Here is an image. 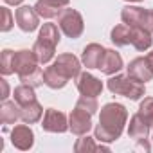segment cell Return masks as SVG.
<instances>
[{"label":"cell","instance_id":"obj_1","mask_svg":"<svg viewBox=\"0 0 153 153\" xmlns=\"http://www.w3.org/2000/svg\"><path fill=\"white\" fill-rule=\"evenodd\" d=\"M128 112L121 103H106L99 114V124L94 128V137L99 142H114L121 137Z\"/></svg>","mask_w":153,"mask_h":153},{"label":"cell","instance_id":"obj_2","mask_svg":"<svg viewBox=\"0 0 153 153\" xmlns=\"http://www.w3.org/2000/svg\"><path fill=\"white\" fill-rule=\"evenodd\" d=\"M81 74V61L70 52L59 54L52 65L43 70V81L49 88L58 90L63 88L70 79L78 78Z\"/></svg>","mask_w":153,"mask_h":153},{"label":"cell","instance_id":"obj_3","mask_svg":"<svg viewBox=\"0 0 153 153\" xmlns=\"http://www.w3.org/2000/svg\"><path fill=\"white\" fill-rule=\"evenodd\" d=\"M40 59L36 58L34 51L31 49H22L13 54V68L15 74H18V78L22 83H27L31 87H40L43 85V70L40 68Z\"/></svg>","mask_w":153,"mask_h":153},{"label":"cell","instance_id":"obj_4","mask_svg":"<svg viewBox=\"0 0 153 153\" xmlns=\"http://www.w3.org/2000/svg\"><path fill=\"white\" fill-rule=\"evenodd\" d=\"M59 31L56 24H43L40 33H38V38L33 45V51L36 54V58L40 59L42 65L49 63L54 54H56V47L59 43Z\"/></svg>","mask_w":153,"mask_h":153},{"label":"cell","instance_id":"obj_5","mask_svg":"<svg viewBox=\"0 0 153 153\" xmlns=\"http://www.w3.org/2000/svg\"><path fill=\"white\" fill-rule=\"evenodd\" d=\"M106 87L112 94H117V96H123V97H128L131 101H139L140 97H144L146 94V88H144V83L133 79L130 74H117V76H112V78L106 81Z\"/></svg>","mask_w":153,"mask_h":153},{"label":"cell","instance_id":"obj_6","mask_svg":"<svg viewBox=\"0 0 153 153\" xmlns=\"http://www.w3.org/2000/svg\"><path fill=\"white\" fill-rule=\"evenodd\" d=\"M58 27L61 29V33L65 36L72 38V40L79 38L83 34V29H85L81 13L76 11V9H70V7H65L58 15Z\"/></svg>","mask_w":153,"mask_h":153},{"label":"cell","instance_id":"obj_7","mask_svg":"<svg viewBox=\"0 0 153 153\" xmlns=\"http://www.w3.org/2000/svg\"><path fill=\"white\" fill-rule=\"evenodd\" d=\"M123 24L137 25L146 29L148 33H153V9H142L137 6H126L121 11Z\"/></svg>","mask_w":153,"mask_h":153},{"label":"cell","instance_id":"obj_8","mask_svg":"<svg viewBox=\"0 0 153 153\" xmlns=\"http://www.w3.org/2000/svg\"><path fill=\"white\" fill-rule=\"evenodd\" d=\"M92 115L90 112H87L85 108L81 106H76L70 115H68V130L74 133V135H87L92 128Z\"/></svg>","mask_w":153,"mask_h":153},{"label":"cell","instance_id":"obj_9","mask_svg":"<svg viewBox=\"0 0 153 153\" xmlns=\"http://www.w3.org/2000/svg\"><path fill=\"white\" fill-rule=\"evenodd\" d=\"M42 128L49 133H63L68 130V119L63 112H59L56 108H47L43 114Z\"/></svg>","mask_w":153,"mask_h":153},{"label":"cell","instance_id":"obj_10","mask_svg":"<svg viewBox=\"0 0 153 153\" xmlns=\"http://www.w3.org/2000/svg\"><path fill=\"white\" fill-rule=\"evenodd\" d=\"M15 20H16V25L24 33H33L40 25V15L31 6H20L15 11Z\"/></svg>","mask_w":153,"mask_h":153},{"label":"cell","instance_id":"obj_11","mask_svg":"<svg viewBox=\"0 0 153 153\" xmlns=\"http://www.w3.org/2000/svg\"><path fill=\"white\" fill-rule=\"evenodd\" d=\"M76 87H78L81 96H87V97H97V96H101V92L105 88L103 81L99 78H96V76H92L90 72H81L78 76Z\"/></svg>","mask_w":153,"mask_h":153},{"label":"cell","instance_id":"obj_12","mask_svg":"<svg viewBox=\"0 0 153 153\" xmlns=\"http://www.w3.org/2000/svg\"><path fill=\"white\" fill-rule=\"evenodd\" d=\"M128 74L133 79L140 81V83H148L153 79V68L148 61V58H135L130 61V65L126 67Z\"/></svg>","mask_w":153,"mask_h":153},{"label":"cell","instance_id":"obj_13","mask_svg":"<svg viewBox=\"0 0 153 153\" xmlns=\"http://www.w3.org/2000/svg\"><path fill=\"white\" fill-rule=\"evenodd\" d=\"M11 142H13L15 148L22 149V151H27V149L33 148V144H34V133L27 126V123L25 124H18V126H15L11 130Z\"/></svg>","mask_w":153,"mask_h":153},{"label":"cell","instance_id":"obj_14","mask_svg":"<svg viewBox=\"0 0 153 153\" xmlns=\"http://www.w3.org/2000/svg\"><path fill=\"white\" fill-rule=\"evenodd\" d=\"M70 0H38L34 4V9L36 13L42 16V18H54L58 16L67 6H68Z\"/></svg>","mask_w":153,"mask_h":153},{"label":"cell","instance_id":"obj_15","mask_svg":"<svg viewBox=\"0 0 153 153\" xmlns=\"http://www.w3.org/2000/svg\"><path fill=\"white\" fill-rule=\"evenodd\" d=\"M105 52L106 49L99 43H88L83 52H81V63L87 67V68H99L103 58H105Z\"/></svg>","mask_w":153,"mask_h":153},{"label":"cell","instance_id":"obj_16","mask_svg":"<svg viewBox=\"0 0 153 153\" xmlns=\"http://www.w3.org/2000/svg\"><path fill=\"white\" fill-rule=\"evenodd\" d=\"M149 130H151V124H149L139 112L131 115L130 124H128V135H130L131 139H135L137 142H139V140H144V139H148Z\"/></svg>","mask_w":153,"mask_h":153},{"label":"cell","instance_id":"obj_17","mask_svg":"<svg viewBox=\"0 0 153 153\" xmlns=\"http://www.w3.org/2000/svg\"><path fill=\"white\" fill-rule=\"evenodd\" d=\"M133 36H135V27L133 25H128V24H119L110 33V40L117 47L131 45L133 43Z\"/></svg>","mask_w":153,"mask_h":153},{"label":"cell","instance_id":"obj_18","mask_svg":"<svg viewBox=\"0 0 153 153\" xmlns=\"http://www.w3.org/2000/svg\"><path fill=\"white\" fill-rule=\"evenodd\" d=\"M123 67H124V65H123L121 54L115 52L114 49H106L105 58H103V61H101V65H99V70H101L103 74H106V76H114V74H117Z\"/></svg>","mask_w":153,"mask_h":153},{"label":"cell","instance_id":"obj_19","mask_svg":"<svg viewBox=\"0 0 153 153\" xmlns=\"http://www.w3.org/2000/svg\"><path fill=\"white\" fill-rule=\"evenodd\" d=\"M22 115V106L16 101H7L4 99L2 106H0V121L2 124H15Z\"/></svg>","mask_w":153,"mask_h":153},{"label":"cell","instance_id":"obj_20","mask_svg":"<svg viewBox=\"0 0 153 153\" xmlns=\"http://www.w3.org/2000/svg\"><path fill=\"white\" fill-rule=\"evenodd\" d=\"M42 115H43V106H42L38 101H33V103L22 106V115H20V119H22L24 123H27V124H34V123H38V121L42 119Z\"/></svg>","mask_w":153,"mask_h":153},{"label":"cell","instance_id":"obj_21","mask_svg":"<svg viewBox=\"0 0 153 153\" xmlns=\"http://www.w3.org/2000/svg\"><path fill=\"white\" fill-rule=\"evenodd\" d=\"M96 137H88V135H81V139L76 140L74 144V151L76 153H88V151H108L110 148L108 146H103V144H96L94 142Z\"/></svg>","mask_w":153,"mask_h":153},{"label":"cell","instance_id":"obj_22","mask_svg":"<svg viewBox=\"0 0 153 153\" xmlns=\"http://www.w3.org/2000/svg\"><path fill=\"white\" fill-rule=\"evenodd\" d=\"M13 96H15V101H16L20 106H24V105H29V103L36 101L34 87H31V85H27V83H22V85H18V87L15 88Z\"/></svg>","mask_w":153,"mask_h":153},{"label":"cell","instance_id":"obj_23","mask_svg":"<svg viewBox=\"0 0 153 153\" xmlns=\"http://www.w3.org/2000/svg\"><path fill=\"white\" fill-rule=\"evenodd\" d=\"M135 27V36H133V47L137 49V51H148L151 45H153V38H151V33H148L146 29H142V27H137V25H133Z\"/></svg>","mask_w":153,"mask_h":153},{"label":"cell","instance_id":"obj_24","mask_svg":"<svg viewBox=\"0 0 153 153\" xmlns=\"http://www.w3.org/2000/svg\"><path fill=\"white\" fill-rule=\"evenodd\" d=\"M13 51L9 49H4L2 51V58H0V72L4 76H9V74H15V68H13Z\"/></svg>","mask_w":153,"mask_h":153},{"label":"cell","instance_id":"obj_25","mask_svg":"<svg viewBox=\"0 0 153 153\" xmlns=\"http://www.w3.org/2000/svg\"><path fill=\"white\" fill-rule=\"evenodd\" d=\"M139 114L153 126V97H144V101L139 105Z\"/></svg>","mask_w":153,"mask_h":153},{"label":"cell","instance_id":"obj_26","mask_svg":"<svg viewBox=\"0 0 153 153\" xmlns=\"http://www.w3.org/2000/svg\"><path fill=\"white\" fill-rule=\"evenodd\" d=\"M76 106H81V108H85V110L90 112V114H96V112L99 110L97 99H96V97H87V96H81V97L78 99V103H76Z\"/></svg>","mask_w":153,"mask_h":153},{"label":"cell","instance_id":"obj_27","mask_svg":"<svg viewBox=\"0 0 153 153\" xmlns=\"http://www.w3.org/2000/svg\"><path fill=\"white\" fill-rule=\"evenodd\" d=\"M0 9H2V25H0V29L4 33H7L13 27V15H11V11L7 7H0Z\"/></svg>","mask_w":153,"mask_h":153},{"label":"cell","instance_id":"obj_28","mask_svg":"<svg viewBox=\"0 0 153 153\" xmlns=\"http://www.w3.org/2000/svg\"><path fill=\"white\" fill-rule=\"evenodd\" d=\"M0 87H2V99H7V96H9V85H7V81L6 79H0Z\"/></svg>","mask_w":153,"mask_h":153},{"label":"cell","instance_id":"obj_29","mask_svg":"<svg viewBox=\"0 0 153 153\" xmlns=\"http://www.w3.org/2000/svg\"><path fill=\"white\" fill-rule=\"evenodd\" d=\"M4 2H6V4H9V6H20L24 0H4Z\"/></svg>","mask_w":153,"mask_h":153},{"label":"cell","instance_id":"obj_30","mask_svg":"<svg viewBox=\"0 0 153 153\" xmlns=\"http://www.w3.org/2000/svg\"><path fill=\"white\" fill-rule=\"evenodd\" d=\"M146 58H148V61H149V65H151V68H153V51H151V52H148V56H146Z\"/></svg>","mask_w":153,"mask_h":153},{"label":"cell","instance_id":"obj_31","mask_svg":"<svg viewBox=\"0 0 153 153\" xmlns=\"http://www.w3.org/2000/svg\"><path fill=\"white\" fill-rule=\"evenodd\" d=\"M126 2H142V0H126Z\"/></svg>","mask_w":153,"mask_h":153}]
</instances>
